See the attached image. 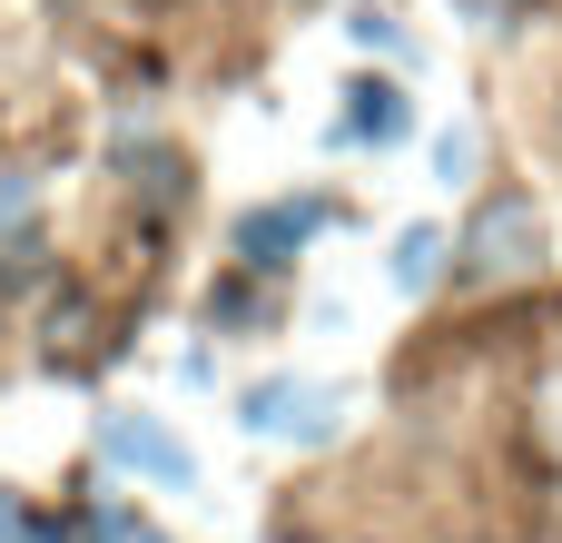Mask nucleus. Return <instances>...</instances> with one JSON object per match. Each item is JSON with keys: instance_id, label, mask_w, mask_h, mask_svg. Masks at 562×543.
Segmentation results:
<instances>
[{"instance_id": "nucleus-11", "label": "nucleus", "mask_w": 562, "mask_h": 543, "mask_svg": "<svg viewBox=\"0 0 562 543\" xmlns=\"http://www.w3.org/2000/svg\"><path fill=\"white\" fill-rule=\"evenodd\" d=\"M553 138H562V119H553Z\"/></svg>"}, {"instance_id": "nucleus-7", "label": "nucleus", "mask_w": 562, "mask_h": 543, "mask_svg": "<svg viewBox=\"0 0 562 543\" xmlns=\"http://www.w3.org/2000/svg\"><path fill=\"white\" fill-rule=\"evenodd\" d=\"M445 257H454V247H445V228H405V237H395V267H385V277H395L405 297H425V287H445Z\"/></svg>"}, {"instance_id": "nucleus-4", "label": "nucleus", "mask_w": 562, "mask_h": 543, "mask_svg": "<svg viewBox=\"0 0 562 543\" xmlns=\"http://www.w3.org/2000/svg\"><path fill=\"white\" fill-rule=\"evenodd\" d=\"M99 455L128 465V475H158V485H198V455H188L178 435H158L148 415H109V425H99Z\"/></svg>"}, {"instance_id": "nucleus-8", "label": "nucleus", "mask_w": 562, "mask_h": 543, "mask_svg": "<svg viewBox=\"0 0 562 543\" xmlns=\"http://www.w3.org/2000/svg\"><path fill=\"white\" fill-rule=\"evenodd\" d=\"M346 30H356V40H366V49H405V30H395V20H385V10H356V20H346Z\"/></svg>"}, {"instance_id": "nucleus-2", "label": "nucleus", "mask_w": 562, "mask_h": 543, "mask_svg": "<svg viewBox=\"0 0 562 543\" xmlns=\"http://www.w3.org/2000/svg\"><path fill=\"white\" fill-rule=\"evenodd\" d=\"M237 425H247V435H267V445H336L346 396H336V386H316V376H257V386H247V406H237Z\"/></svg>"}, {"instance_id": "nucleus-9", "label": "nucleus", "mask_w": 562, "mask_h": 543, "mask_svg": "<svg viewBox=\"0 0 562 543\" xmlns=\"http://www.w3.org/2000/svg\"><path fill=\"white\" fill-rule=\"evenodd\" d=\"M79 543H138V534H128V514H89V524H79Z\"/></svg>"}, {"instance_id": "nucleus-6", "label": "nucleus", "mask_w": 562, "mask_h": 543, "mask_svg": "<svg viewBox=\"0 0 562 543\" xmlns=\"http://www.w3.org/2000/svg\"><path fill=\"white\" fill-rule=\"evenodd\" d=\"M395 129H405V89H395V79H356L336 138H395Z\"/></svg>"}, {"instance_id": "nucleus-10", "label": "nucleus", "mask_w": 562, "mask_h": 543, "mask_svg": "<svg viewBox=\"0 0 562 543\" xmlns=\"http://www.w3.org/2000/svg\"><path fill=\"white\" fill-rule=\"evenodd\" d=\"M10 524H20V514H10V505H0V543H10Z\"/></svg>"}, {"instance_id": "nucleus-5", "label": "nucleus", "mask_w": 562, "mask_h": 543, "mask_svg": "<svg viewBox=\"0 0 562 543\" xmlns=\"http://www.w3.org/2000/svg\"><path fill=\"white\" fill-rule=\"evenodd\" d=\"M524 445H533L543 485L562 495V326H553V346H543V366H533V386H524Z\"/></svg>"}, {"instance_id": "nucleus-3", "label": "nucleus", "mask_w": 562, "mask_h": 543, "mask_svg": "<svg viewBox=\"0 0 562 543\" xmlns=\"http://www.w3.org/2000/svg\"><path fill=\"white\" fill-rule=\"evenodd\" d=\"M316 228H336V198H277V208H247V218H237V257L277 277Z\"/></svg>"}, {"instance_id": "nucleus-1", "label": "nucleus", "mask_w": 562, "mask_h": 543, "mask_svg": "<svg viewBox=\"0 0 562 543\" xmlns=\"http://www.w3.org/2000/svg\"><path fill=\"white\" fill-rule=\"evenodd\" d=\"M533 267H543V208H533V188H494L474 208V228H464V267H445V277H464V287H524Z\"/></svg>"}]
</instances>
